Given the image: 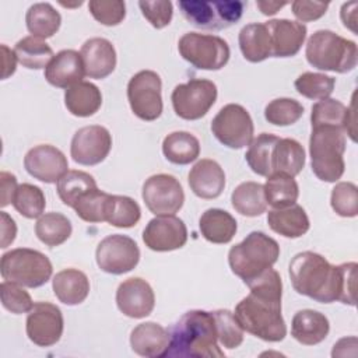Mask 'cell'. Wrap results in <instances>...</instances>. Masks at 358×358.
Returning a JSON list of instances; mask_svg holds the SVG:
<instances>
[{
  "instance_id": "484cf974",
  "label": "cell",
  "mask_w": 358,
  "mask_h": 358,
  "mask_svg": "<svg viewBox=\"0 0 358 358\" xmlns=\"http://www.w3.org/2000/svg\"><path fill=\"white\" fill-rule=\"evenodd\" d=\"M330 330L329 319L313 309L298 310L291 323V336L303 345H316L322 343Z\"/></svg>"
},
{
  "instance_id": "7a4b0ae2",
  "label": "cell",
  "mask_w": 358,
  "mask_h": 358,
  "mask_svg": "<svg viewBox=\"0 0 358 358\" xmlns=\"http://www.w3.org/2000/svg\"><path fill=\"white\" fill-rule=\"evenodd\" d=\"M250 294L235 306V319L243 331L268 343H277L287 336L281 315L282 282L280 274L268 267L246 282Z\"/></svg>"
},
{
  "instance_id": "f5cc1de1",
  "label": "cell",
  "mask_w": 358,
  "mask_h": 358,
  "mask_svg": "<svg viewBox=\"0 0 358 358\" xmlns=\"http://www.w3.org/2000/svg\"><path fill=\"white\" fill-rule=\"evenodd\" d=\"M0 183H1V200L0 206L6 207L10 203H13L14 194L17 192V178L6 171L0 172Z\"/></svg>"
},
{
  "instance_id": "ba28073f",
  "label": "cell",
  "mask_w": 358,
  "mask_h": 358,
  "mask_svg": "<svg viewBox=\"0 0 358 358\" xmlns=\"http://www.w3.org/2000/svg\"><path fill=\"white\" fill-rule=\"evenodd\" d=\"M178 6L183 17L196 28L215 31L236 24L245 8V3L236 0H182Z\"/></svg>"
},
{
  "instance_id": "836d02e7",
  "label": "cell",
  "mask_w": 358,
  "mask_h": 358,
  "mask_svg": "<svg viewBox=\"0 0 358 358\" xmlns=\"http://www.w3.org/2000/svg\"><path fill=\"white\" fill-rule=\"evenodd\" d=\"M25 22L32 36L46 39L59 31L62 15L49 3H35L28 8Z\"/></svg>"
},
{
  "instance_id": "c3c4849f",
  "label": "cell",
  "mask_w": 358,
  "mask_h": 358,
  "mask_svg": "<svg viewBox=\"0 0 358 358\" xmlns=\"http://www.w3.org/2000/svg\"><path fill=\"white\" fill-rule=\"evenodd\" d=\"M91 15L102 25H119L126 17V4L122 0H91L88 3Z\"/></svg>"
},
{
  "instance_id": "7bdbcfd3",
  "label": "cell",
  "mask_w": 358,
  "mask_h": 358,
  "mask_svg": "<svg viewBox=\"0 0 358 358\" xmlns=\"http://www.w3.org/2000/svg\"><path fill=\"white\" fill-rule=\"evenodd\" d=\"M295 90L305 98L309 99H326L334 90L336 78L322 74V73H312L306 71L301 74L295 83Z\"/></svg>"
},
{
  "instance_id": "5b68a950",
  "label": "cell",
  "mask_w": 358,
  "mask_h": 358,
  "mask_svg": "<svg viewBox=\"0 0 358 358\" xmlns=\"http://www.w3.org/2000/svg\"><path fill=\"white\" fill-rule=\"evenodd\" d=\"M280 246L277 241L260 231H253L232 246L228 252V263L235 275L246 284L278 260Z\"/></svg>"
},
{
  "instance_id": "f35d334b",
  "label": "cell",
  "mask_w": 358,
  "mask_h": 358,
  "mask_svg": "<svg viewBox=\"0 0 358 358\" xmlns=\"http://www.w3.org/2000/svg\"><path fill=\"white\" fill-rule=\"evenodd\" d=\"M96 187L94 176L84 171H67L57 180V194L60 200L71 208H74L84 194Z\"/></svg>"
},
{
  "instance_id": "8d00e7d4",
  "label": "cell",
  "mask_w": 358,
  "mask_h": 358,
  "mask_svg": "<svg viewBox=\"0 0 358 358\" xmlns=\"http://www.w3.org/2000/svg\"><path fill=\"white\" fill-rule=\"evenodd\" d=\"M17 60L27 69L39 70L46 69V66L53 59L52 48L38 36H25L15 43L14 48Z\"/></svg>"
},
{
  "instance_id": "30bf717a",
  "label": "cell",
  "mask_w": 358,
  "mask_h": 358,
  "mask_svg": "<svg viewBox=\"0 0 358 358\" xmlns=\"http://www.w3.org/2000/svg\"><path fill=\"white\" fill-rule=\"evenodd\" d=\"M217 85L204 78H190L173 88L171 101L175 113L185 120H197L207 115L217 101Z\"/></svg>"
},
{
  "instance_id": "db71d44e",
  "label": "cell",
  "mask_w": 358,
  "mask_h": 358,
  "mask_svg": "<svg viewBox=\"0 0 358 358\" xmlns=\"http://www.w3.org/2000/svg\"><path fill=\"white\" fill-rule=\"evenodd\" d=\"M0 221H1V243H0V248L6 249L15 239L17 225H15V221L6 211L0 213Z\"/></svg>"
},
{
  "instance_id": "cb8c5ba5",
  "label": "cell",
  "mask_w": 358,
  "mask_h": 358,
  "mask_svg": "<svg viewBox=\"0 0 358 358\" xmlns=\"http://www.w3.org/2000/svg\"><path fill=\"white\" fill-rule=\"evenodd\" d=\"M189 186L200 199H217L225 187V173L214 159H200L189 172Z\"/></svg>"
},
{
  "instance_id": "3957f363",
  "label": "cell",
  "mask_w": 358,
  "mask_h": 358,
  "mask_svg": "<svg viewBox=\"0 0 358 358\" xmlns=\"http://www.w3.org/2000/svg\"><path fill=\"white\" fill-rule=\"evenodd\" d=\"M169 347L164 357L222 358L213 312L189 310L169 330Z\"/></svg>"
},
{
  "instance_id": "60d3db41",
  "label": "cell",
  "mask_w": 358,
  "mask_h": 358,
  "mask_svg": "<svg viewBox=\"0 0 358 358\" xmlns=\"http://www.w3.org/2000/svg\"><path fill=\"white\" fill-rule=\"evenodd\" d=\"M141 217L137 201L127 196L110 194L105 208V221L117 228H131Z\"/></svg>"
},
{
  "instance_id": "f6af8a7d",
  "label": "cell",
  "mask_w": 358,
  "mask_h": 358,
  "mask_svg": "<svg viewBox=\"0 0 358 358\" xmlns=\"http://www.w3.org/2000/svg\"><path fill=\"white\" fill-rule=\"evenodd\" d=\"M218 333V341L228 350L239 347L243 341V329L239 326L235 315L228 309H218L213 312Z\"/></svg>"
},
{
  "instance_id": "7c38bea8",
  "label": "cell",
  "mask_w": 358,
  "mask_h": 358,
  "mask_svg": "<svg viewBox=\"0 0 358 358\" xmlns=\"http://www.w3.org/2000/svg\"><path fill=\"white\" fill-rule=\"evenodd\" d=\"M253 120L249 112L238 103H228L220 109L211 122L215 138L232 150H239L253 140Z\"/></svg>"
},
{
  "instance_id": "4316f807",
  "label": "cell",
  "mask_w": 358,
  "mask_h": 358,
  "mask_svg": "<svg viewBox=\"0 0 358 358\" xmlns=\"http://www.w3.org/2000/svg\"><path fill=\"white\" fill-rule=\"evenodd\" d=\"M52 288L62 303L74 306L87 299L90 294V280L77 268H66L53 277Z\"/></svg>"
},
{
  "instance_id": "f546056e",
  "label": "cell",
  "mask_w": 358,
  "mask_h": 358,
  "mask_svg": "<svg viewBox=\"0 0 358 358\" xmlns=\"http://www.w3.org/2000/svg\"><path fill=\"white\" fill-rule=\"evenodd\" d=\"M200 232L206 241L217 245L228 243L236 234V220L225 210L208 208L199 220Z\"/></svg>"
},
{
  "instance_id": "4fadbf2b",
  "label": "cell",
  "mask_w": 358,
  "mask_h": 358,
  "mask_svg": "<svg viewBox=\"0 0 358 358\" xmlns=\"http://www.w3.org/2000/svg\"><path fill=\"white\" fill-rule=\"evenodd\" d=\"M95 259L102 271L119 275L131 271L138 264L140 249L130 236L113 234L99 242Z\"/></svg>"
},
{
  "instance_id": "52a82bcc",
  "label": "cell",
  "mask_w": 358,
  "mask_h": 358,
  "mask_svg": "<svg viewBox=\"0 0 358 358\" xmlns=\"http://www.w3.org/2000/svg\"><path fill=\"white\" fill-rule=\"evenodd\" d=\"M53 267L48 256L35 249L17 248L1 256L0 273L3 280L21 287L38 288L46 284Z\"/></svg>"
},
{
  "instance_id": "ac0fdd59",
  "label": "cell",
  "mask_w": 358,
  "mask_h": 358,
  "mask_svg": "<svg viewBox=\"0 0 358 358\" xmlns=\"http://www.w3.org/2000/svg\"><path fill=\"white\" fill-rule=\"evenodd\" d=\"M24 166L31 176L45 183H57L69 171L66 155L50 144H39L31 148L24 157Z\"/></svg>"
},
{
  "instance_id": "74e56055",
  "label": "cell",
  "mask_w": 358,
  "mask_h": 358,
  "mask_svg": "<svg viewBox=\"0 0 358 358\" xmlns=\"http://www.w3.org/2000/svg\"><path fill=\"white\" fill-rule=\"evenodd\" d=\"M70 220L60 213H46L39 217L35 225V234L38 239L46 246L55 248L64 243L71 235Z\"/></svg>"
},
{
  "instance_id": "4dcf8cb0",
  "label": "cell",
  "mask_w": 358,
  "mask_h": 358,
  "mask_svg": "<svg viewBox=\"0 0 358 358\" xmlns=\"http://www.w3.org/2000/svg\"><path fill=\"white\" fill-rule=\"evenodd\" d=\"M238 42L243 57L250 63H259L271 57L270 35L264 22L245 25L239 32Z\"/></svg>"
},
{
  "instance_id": "ffe728a7",
  "label": "cell",
  "mask_w": 358,
  "mask_h": 358,
  "mask_svg": "<svg viewBox=\"0 0 358 358\" xmlns=\"http://www.w3.org/2000/svg\"><path fill=\"white\" fill-rule=\"evenodd\" d=\"M264 24L268 29L273 57H291L299 52L308 32L302 22L280 18Z\"/></svg>"
},
{
  "instance_id": "e575fe53",
  "label": "cell",
  "mask_w": 358,
  "mask_h": 358,
  "mask_svg": "<svg viewBox=\"0 0 358 358\" xmlns=\"http://www.w3.org/2000/svg\"><path fill=\"white\" fill-rule=\"evenodd\" d=\"M232 207L242 215L259 217L267 208L263 185L257 182H243L231 194Z\"/></svg>"
},
{
  "instance_id": "d6a6232c",
  "label": "cell",
  "mask_w": 358,
  "mask_h": 358,
  "mask_svg": "<svg viewBox=\"0 0 358 358\" xmlns=\"http://www.w3.org/2000/svg\"><path fill=\"white\" fill-rule=\"evenodd\" d=\"M162 152L169 162L187 165L197 159L200 154V143L197 137L189 131H173L164 138Z\"/></svg>"
},
{
  "instance_id": "8fae6325",
  "label": "cell",
  "mask_w": 358,
  "mask_h": 358,
  "mask_svg": "<svg viewBox=\"0 0 358 358\" xmlns=\"http://www.w3.org/2000/svg\"><path fill=\"white\" fill-rule=\"evenodd\" d=\"M162 81L152 70L136 73L127 84V99L133 113L145 122L158 119L162 113Z\"/></svg>"
},
{
  "instance_id": "2e32d148",
  "label": "cell",
  "mask_w": 358,
  "mask_h": 358,
  "mask_svg": "<svg viewBox=\"0 0 358 358\" xmlns=\"http://www.w3.org/2000/svg\"><path fill=\"white\" fill-rule=\"evenodd\" d=\"M27 336L39 347L55 345L63 334V315L50 302H36L27 316Z\"/></svg>"
},
{
  "instance_id": "1f68e13d",
  "label": "cell",
  "mask_w": 358,
  "mask_h": 358,
  "mask_svg": "<svg viewBox=\"0 0 358 358\" xmlns=\"http://www.w3.org/2000/svg\"><path fill=\"white\" fill-rule=\"evenodd\" d=\"M305 166V150L294 138H280L271 155V173L296 176Z\"/></svg>"
},
{
  "instance_id": "9f6ffc18",
  "label": "cell",
  "mask_w": 358,
  "mask_h": 358,
  "mask_svg": "<svg viewBox=\"0 0 358 358\" xmlns=\"http://www.w3.org/2000/svg\"><path fill=\"white\" fill-rule=\"evenodd\" d=\"M1 52H3V74H1V78L6 80L7 77L14 74V71H15L17 56H15V52L11 50L10 48H7L6 45H1Z\"/></svg>"
},
{
  "instance_id": "e0dca14e",
  "label": "cell",
  "mask_w": 358,
  "mask_h": 358,
  "mask_svg": "<svg viewBox=\"0 0 358 358\" xmlns=\"http://www.w3.org/2000/svg\"><path fill=\"white\" fill-rule=\"evenodd\" d=\"M187 228L175 215H157L143 231V242L154 252H171L185 246Z\"/></svg>"
},
{
  "instance_id": "277c9868",
  "label": "cell",
  "mask_w": 358,
  "mask_h": 358,
  "mask_svg": "<svg viewBox=\"0 0 358 358\" xmlns=\"http://www.w3.org/2000/svg\"><path fill=\"white\" fill-rule=\"evenodd\" d=\"M305 56L308 63L317 70L343 74L355 69L358 49L354 41L330 29H319L308 39Z\"/></svg>"
},
{
  "instance_id": "681fc988",
  "label": "cell",
  "mask_w": 358,
  "mask_h": 358,
  "mask_svg": "<svg viewBox=\"0 0 358 358\" xmlns=\"http://www.w3.org/2000/svg\"><path fill=\"white\" fill-rule=\"evenodd\" d=\"M1 305L11 313L21 315L32 309L34 302L31 295L18 284L11 281H3L0 285Z\"/></svg>"
},
{
  "instance_id": "bcb514c9",
  "label": "cell",
  "mask_w": 358,
  "mask_h": 358,
  "mask_svg": "<svg viewBox=\"0 0 358 358\" xmlns=\"http://www.w3.org/2000/svg\"><path fill=\"white\" fill-rule=\"evenodd\" d=\"M109 193L99 190L98 187L84 194L74 206L76 214L87 222H103L105 208L109 199Z\"/></svg>"
},
{
  "instance_id": "44dd1931",
  "label": "cell",
  "mask_w": 358,
  "mask_h": 358,
  "mask_svg": "<svg viewBox=\"0 0 358 358\" xmlns=\"http://www.w3.org/2000/svg\"><path fill=\"white\" fill-rule=\"evenodd\" d=\"M85 76L102 80L113 73L116 67V50L105 38H91L84 42L80 50Z\"/></svg>"
},
{
  "instance_id": "6da1fadb",
  "label": "cell",
  "mask_w": 358,
  "mask_h": 358,
  "mask_svg": "<svg viewBox=\"0 0 358 358\" xmlns=\"http://www.w3.org/2000/svg\"><path fill=\"white\" fill-rule=\"evenodd\" d=\"M357 263L330 264L322 255L306 250L295 255L289 263V278L294 289L320 303L340 301L355 305Z\"/></svg>"
},
{
  "instance_id": "d6986e66",
  "label": "cell",
  "mask_w": 358,
  "mask_h": 358,
  "mask_svg": "<svg viewBox=\"0 0 358 358\" xmlns=\"http://www.w3.org/2000/svg\"><path fill=\"white\" fill-rule=\"evenodd\" d=\"M116 305L127 317H147L155 305V295L151 285L140 278L131 277L120 282L116 291Z\"/></svg>"
},
{
  "instance_id": "11a10c76",
  "label": "cell",
  "mask_w": 358,
  "mask_h": 358,
  "mask_svg": "<svg viewBox=\"0 0 358 358\" xmlns=\"http://www.w3.org/2000/svg\"><path fill=\"white\" fill-rule=\"evenodd\" d=\"M355 11H357V1H351V3H344L341 7V21L343 25L348 29H351L352 32H357L355 24H357V18H355Z\"/></svg>"
},
{
  "instance_id": "603a6c76",
  "label": "cell",
  "mask_w": 358,
  "mask_h": 358,
  "mask_svg": "<svg viewBox=\"0 0 358 358\" xmlns=\"http://www.w3.org/2000/svg\"><path fill=\"white\" fill-rule=\"evenodd\" d=\"M354 102L351 108H347L343 102L333 98H326L316 102L312 106L310 124L312 127L329 126L336 127L343 131H347L352 141H355V129H354Z\"/></svg>"
},
{
  "instance_id": "8992f818",
  "label": "cell",
  "mask_w": 358,
  "mask_h": 358,
  "mask_svg": "<svg viewBox=\"0 0 358 358\" xmlns=\"http://www.w3.org/2000/svg\"><path fill=\"white\" fill-rule=\"evenodd\" d=\"M345 137L336 127H312L309 138V154L312 172L323 182H337L345 169L344 164Z\"/></svg>"
},
{
  "instance_id": "ab89813d",
  "label": "cell",
  "mask_w": 358,
  "mask_h": 358,
  "mask_svg": "<svg viewBox=\"0 0 358 358\" xmlns=\"http://www.w3.org/2000/svg\"><path fill=\"white\" fill-rule=\"evenodd\" d=\"M278 140L274 134L262 133L250 141L245 159L255 173L266 178L271 175V155Z\"/></svg>"
},
{
  "instance_id": "b9f144b4",
  "label": "cell",
  "mask_w": 358,
  "mask_h": 358,
  "mask_svg": "<svg viewBox=\"0 0 358 358\" xmlns=\"http://www.w3.org/2000/svg\"><path fill=\"white\" fill-rule=\"evenodd\" d=\"M14 208L25 218L34 220L43 214L46 200L41 187L31 183H21L13 199Z\"/></svg>"
},
{
  "instance_id": "ee69618b",
  "label": "cell",
  "mask_w": 358,
  "mask_h": 358,
  "mask_svg": "<svg viewBox=\"0 0 358 358\" xmlns=\"http://www.w3.org/2000/svg\"><path fill=\"white\" fill-rule=\"evenodd\" d=\"M303 115V106L292 98H277L264 108V117L274 126H289L296 123Z\"/></svg>"
},
{
  "instance_id": "7402d4cb",
  "label": "cell",
  "mask_w": 358,
  "mask_h": 358,
  "mask_svg": "<svg viewBox=\"0 0 358 358\" xmlns=\"http://www.w3.org/2000/svg\"><path fill=\"white\" fill-rule=\"evenodd\" d=\"M84 76L85 69L81 55L73 49H64L56 53L45 69L46 81L57 88L67 90L69 87L83 81Z\"/></svg>"
},
{
  "instance_id": "6f0895ef",
  "label": "cell",
  "mask_w": 358,
  "mask_h": 358,
  "mask_svg": "<svg viewBox=\"0 0 358 358\" xmlns=\"http://www.w3.org/2000/svg\"><path fill=\"white\" fill-rule=\"evenodd\" d=\"M287 4V1H256V6L264 15H274L280 8H282Z\"/></svg>"
},
{
  "instance_id": "7dc6e473",
  "label": "cell",
  "mask_w": 358,
  "mask_h": 358,
  "mask_svg": "<svg viewBox=\"0 0 358 358\" xmlns=\"http://www.w3.org/2000/svg\"><path fill=\"white\" fill-rule=\"evenodd\" d=\"M331 208L340 217H355L358 214V189L351 182H340L331 190Z\"/></svg>"
},
{
  "instance_id": "9a60e30c",
  "label": "cell",
  "mask_w": 358,
  "mask_h": 358,
  "mask_svg": "<svg viewBox=\"0 0 358 358\" xmlns=\"http://www.w3.org/2000/svg\"><path fill=\"white\" fill-rule=\"evenodd\" d=\"M112 148V136L103 126L91 124L78 129L70 145V155L74 162L80 165H98L101 164Z\"/></svg>"
},
{
  "instance_id": "f1b7e54d",
  "label": "cell",
  "mask_w": 358,
  "mask_h": 358,
  "mask_svg": "<svg viewBox=\"0 0 358 358\" xmlns=\"http://www.w3.org/2000/svg\"><path fill=\"white\" fill-rule=\"evenodd\" d=\"M64 105L71 115L88 117L99 110L102 105V94L95 84L80 81L66 90Z\"/></svg>"
},
{
  "instance_id": "d590c367",
  "label": "cell",
  "mask_w": 358,
  "mask_h": 358,
  "mask_svg": "<svg viewBox=\"0 0 358 358\" xmlns=\"http://www.w3.org/2000/svg\"><path fill=\"white\" fill-rule=\"evenodd\" d=\"M264 196L267 204L274 208H284L295 204L299 196L296 180L285 173H271L264 183Z\"/></svg>"
},
{
  "instance_id": "816d5d0a",
  "label": "cell",
  "mask_w": 358,
  "mask_h": 358,
  "mask_svg": "<svg viewBox=\"0 0 358 358\" xmlns=\"http://www.w3.org/2000/svg\"><path fill=\"white\" fill-rule=\"evenodd\" d=\"M291 7H292V14L301 22H309L323 17L329 8V3L296 0L291 3Z\"/></svg>"
},
{
  "instance_id": "5bb4252c",
  "label": "cell",
  "mask_w": 358,
  "mask_h": 358,
  "mask_svg": "<svg viewBox=\"0 0 358 358\" xmlns=\"http://www.w3.org/2000/svg\"><path fill=\"white\" fill-rule=\"evenodd\" d=\"M147 208L155 215H173L185 201V193L180 182L168 173L150 176L141 192Z\"/></svg>"
},
{
  "instance_id": "d4e9b609",
  "label": "cell",
  "mask_w": 358,
  "mask_h": 358,
  "mask_svg": "<svg viewBox=\"0 0 358 358\" xmlns=\"http://www.w3.org/2000/svg\"><path fill=\"white\" fill-rule=\"evenodd\" d=\"M130 345L140 357H164L169 347V331L155 322L140 323L130 334Z\"/></svg>"
},
{
  "instance_id": "f907efd6",
  "label": "cell",
  "mask_w": 358,
  "mask_h": 358,
  "mask_svg": "<svg viewBox=\"0 0 358 358\" xmlns=\"http://www.w3.org/2000/svg\"><path fill=\"white\" fill-rule=\"evenodd\" d=\"M138 7L145 20L157 29L169 25L173 14V6L169 0L138 1Z\"/></svg>"
},
{
  "instance_id": "9c48e42d",
  "label": "cell",
  "mask_w": 358,
  "mask_h": 358,
  "mask_svg": "<svg viewBox=\"0 0 358 358\" xmlns=\"http://www.w3.org/2000/svg\"><path fill=\"white\" fill-rule=\"evenodd\" d=\"M180 56L200 70H220L231 56L227 41L217 35L187 32L178 42Z\"/></svg>"
},
{
  "instance_id": "83f0119b",
  "label": "cell",
  "mask_w": 358,
  "mask_h": 358,
  "mask_svg": "<svg viewBox=\"0 0 358 358\" xmlns=\"http://www.w3.org/2000/svg\"><path fill=\"white\" fill-rule=\"evenodd\" d=\"M267 222L275 234L291 239L301 238L309 231L310 227L308 214L298 204L268 211Z\"/></svg>"
}]
</instances>
